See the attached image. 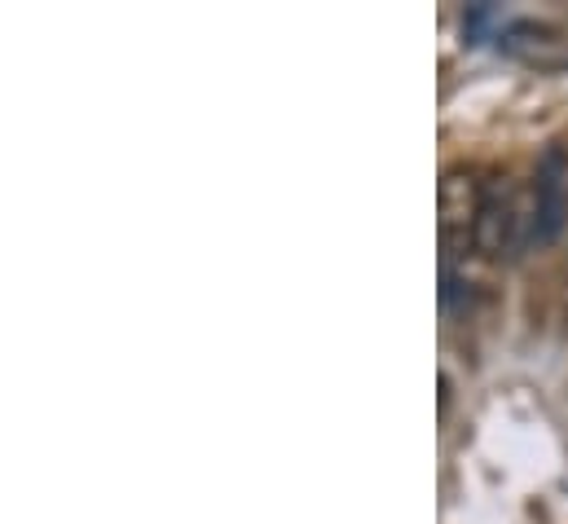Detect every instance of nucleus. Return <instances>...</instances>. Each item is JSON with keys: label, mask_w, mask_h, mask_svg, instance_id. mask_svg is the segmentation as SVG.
<instances>
[{"label": "nucleus", "mask_w": 568, "mask_h": 524, "mask_svg": "<svg viewBox=\"0 0 568 524\" xmlns=\"http://www.w3.org/2000/svg\"><path fill=\"white\" fill-rule=\"evenodd\" d=\"M568 221V150L551 141L534 168V203H529V248H551Z\"/></svg>", "instance_id": "f257e3e1"}, {"label": "nucleus", "mask_w": 568, "mask_h": 524, "mask_svg": "<svg viewBox=\"0 0 568 524\" xmlns=\"http://www.w3.org/2000/svg\"><path fill=\"white\" fill-rule=\"evenodd\" d=\"M480 194L485 185L454 168L440 181V248H445V273L454 269V256H463L467 248H476V216H480Z\"/></svg>", "instance_id": "f03ea898"}, {"label": "nucleus", "mask_w": 568, "mask_h": 524, "mask_svg": "<svg viewBox=\"0 0 568 524\" xmlns=\"http://www.w3.org/2000/svg\"><path fill=\"white\" fill-rule=\"evenodd\" d=\"M520 243H529V221L520 216V199L507 181H489L476 216V252L498 261V256H511Z\"/></svg>", "instance_id": "7ed1b4c3"}, {"label": "nucleus", "mask_w": 568, "mask_h": 524, "mask_svg": "<svg viewBox=\"0 0 568 524\" xmlns=\"http://www.w3.org/2000/svg\"><path fill=\"white\" fill-rule=\"evenodd\" d=\"M498 49L538 71H568V31L551 27V22H534V18L507 22L498 31Z\"/></svg>", "instance_id": "20e7f679"}]
</instances>
